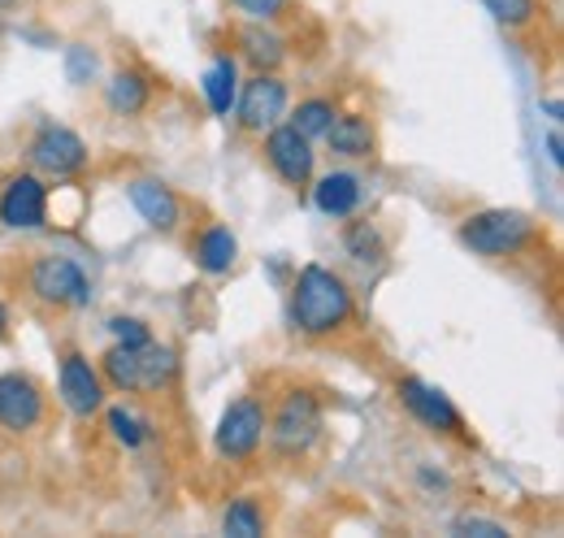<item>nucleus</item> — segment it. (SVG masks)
<instances>
[{"label": "nucleus", "mask_w": 564, "mask_h": 538, "mask_svg": "<svg viewBox=\"0 0 564 538\" xmlns=\"http://www.w3.org/2000/svg\"><path fill=\"white\" fill-rule=\"evenodd\" d=\"M0 4H13V0H0Z\"/></svg>", "instance_id": "obj_35"}, {"label": "nucleus", "mask_w": 564, "mask_h": 538, "mask_svg": "<svg viewBox=\"0 0 564 538\" xmlns=\"http://www.w3.org/2000/svg\"><path fill=\"white\" fill-rule=\"evenodd\" d=\"M308 192H313L317 213H326L335 222L352 217L356 208H360V201H365V183H360V174H352V170H330V174L313 179Z\"/></svg>", "instance_id": "obj_16"}, {"label": "nucleus", "mask_w": 564, "mask_h": 538, "mask_svg": "<svg viewBox=\"0 0 564 538\" xmlns=\"http://www.w3.org/2000/svg\"><path fill=\"white\" fill-rule=\"evenodd\" d=\"M235 49L252 69H282V62H286V40L270 22H243L235 31Z\"/></svg>", "instance_id": "obj_17"}, {"label": "nucleus", "mask_w": 564, "mask_h": 538, "mask_svg": "<svg viewBox=\"0 0 564 538\" xmlns=\"http://www.w3.org/2000/svg\"><path fill=\"white\" fill-rule=\"evenodd\" d=\"M543 143H547V161H552V165L561 170V165H564V139H561V131L552 127V131H547V139H543Z\"/></svg>", "instance_id": "obj_31"}, {"label": "nucleus", "mask_w": 564, "mask_h": 538, "mask_svg": "<svg viewBox=\"0 0 564 538\" xmlns=\"http://www.w3.org/2000/svg\"><path fill=\"white\" fill-rule=\"evenodd\" d=\"M100 378L109 391L118 396H140V347H122V343H109L105 356L96 361Z\"/></svg>", "instance_id": "obj_21"}, {"label": "nucleus", "mask_w": 564, "mask_h": 538, "mask_svg": "<svg viewBox=\"0 0 564 538\" xmlns=\"http://www.w3.org/2000/svg\"><path fill=\"white\" fill-rule=\"evenodd\" d=\"M105 105L118 118H140L152 105V78L143 69H113L105 83Z\"/></svg>", "instance_id": "obj_18"}, {"label": "nucleus", "mask_w": 564, "mask_h": 538, "mask_svg": "<svg viewBox=\"0 0 564 538\" xmlns=\"http://www.w3.org/2000/svg\"><path fill=\"white\" fill-rule=\"evenodd\" d=\"M291 326L295 335L313 338V343H330L344 338L356 326V291L344 273H335L322 261L295 269L291 278Z\"/></svg>", "instance_id": "obj_1"}, {"label": "nucleus", "mask_w": 564, "mask_h": 538, "mask_svg": "<svg viewBox=\"0 0 564 538\" xmlns=\"http://www.w3.org/2000/svg\"><path fill=\"white\" fill-rule=\"evenodd\" d=\"M395 400L425 430H434L443 439H456V443H478L474 430H469V421H465V412L452 404V396L443 387H430L425 378L404 374V378H395Z\"/></svg>", "instance_id": "obj_6"}, {"label": "nucleus", "mask_w": 564, "mask_h": 538, "mask_svg": "<svg viewBox=\"0 0 564 538\" xmlns=\"http://www.w3.org/2000/svg\"><path fill=\"white\" fill-rule=\"evenodd\" d=\"M221 535L226 538L270 535V513H265L261 495H235V499L221 508Z\"/></svg>", "instance_id": "obj_22"}, {"label": "nucleus", "mask_w": 564, "mask_h": 538, "mask_svg": "<svg viewBox=\"0 0 564 538\" xmlns=\"http://www.w3.org/2000/svg\"><path fill=\"white\" fill-rule=\"evenodd\" d=\"M44 417H48L44 387L22 369H4L0 374V430L9 439H26L44 426Z\"/></svg>", "instance_id": "obj_10"}, {"label": "nucleus", "mask_w": 564, "mask_h": 538, "mask_svg": "<svg viewBox=\"0 0 564 538\" xmlns=\"http://www.w3.org/2000/svg\"><path fill=\"white\" fill-rule=\"evenodd\" d=\"M482 9L491 13L499 26H508V31H525V26H534L539 13H543L539 0H482Z\"/></svg>", "instance_id": "obj_26"}, {"label": "nucleus", "mask_w": 564, "mask_h": 538, "mask_svg": "<svg viewBox=\"0 0 564 538\" xmlns=\"http://www.w3.org/2000/svg\"><path fill=\"white\" fill-rule=\"evenodd\" d=\"M105 412V426H109V434H113V443L118 448H127V452H140L143 443L152 439V421L148 417H140L135 408H127V404H105L100 408Z\"/></svg>", "instance_id": "obj_23"}, {"label": "nucleus", "mask_w": 564, "mask_h": 538, "mask_svg": "<svg viewBox=\"0 0 564 538\" xmlns=\"http://www.w3.org/2000/svg\"><path fill=\"white\" fill-rule=\"evenodd\" d=\"M0 226L4 230H44L48 226V183L35 170H18L0 183Z\"/></svg>", "instance_id": "obj_12"}, {"label": "nucleus", "mask_w": 564, "mask_h": 538, "mask_svg": "<svg viewBox=\"0 0 564 538\" xmlns=\"http://www.w3.org/2000/svg\"><path fill=\"white\" fill-rule=\"evenodd\" d=\"M417 477H422L425 486H438V491H443V486H447V477H443V473L425 470V465H422V470H417Z\"/></svg>", "instance_id": "obj_32"}, {"label": "nucleus", "mask_w": 564, "mask_h": 538, "mask_svg": "<svg viewBox=\"0 0 564 538\" xmlns=\"http://www.w3.org/2000/svg\"><path fill=\"white\" fill-rule=\"evenodd\" d=\"M335 114H339V105L330 100V96H304L295 109H286V118L282 122H291L300 134H308V139H322L326 127L335 122Z\"/></svg>", "instance_id": "obj_24"}, {"label": "nucleus", "mask_w": 564, "mask_h": 538, "mask_svg": "<svg viewBox=\"0 0 564 538\" xmlns=\"http://www.w3.org/2000/svg\"><path fill=\"white\" fill-rule=\"evenodd\" d=\"M452 535L460 538H508V526L503 521H491V517H478V513H465V517H456L452 521Z\"/></svg>", "instance_id": "obj_30"}, {"label": "nucleus", "mask_w": 564, "mask_h": 538, "mask_svg": "<svg viewBox=\"0 0 564 538\" xmlns=\"http://www.w3.org/2000/svg\"><path fill=\"white\" fill-rule=\"evenodd\" d=\"M265 417H270L265 396H252V391L248 396H235V400L221 408V417H217L213 452L226 465H252L265 452Z\"/></svg>", "instance_id": "obj_4"}, {"label": "nucleus", "mask_w": 564, "mask_h": 538, "mask_svg": "<svg viewBox=\"0 0 564 538\" xmlns=\"http://www.w3.org/2000/svg\"><path fill=\"white\" fill-rule=\"evenodd\" d=\"M326 152L339 157V161H369L378 152V131H373V118L365 114H335V122L326 127Z\"/></svg>", "instance_id": "obj_14"}, {"label": "nucleus", "mask_w": 564, "mask_h": 538, "mask_svg": "<svg viewBox=\"0 0 564 538\" xmlns=\"http://www.w3.org/2000/svg\"><path fill=\"white\" fill-rule=\"evenodd\" d=\"M261 152L270 161V170L279 174L291 192H308V183L317 179V152H313V139L300 134L291 122H279L261 134Z\"/></svg>", "instance_id": "obj_11"}, {"label": "nucleus", "mask_w": 564, "mask_h": 538, "mask_svg": "<svg viewBox=\"0 0 564 538\" xmlns=\"http://www.w3.org/2000/svg\"><path fill=\"white\" fill-rule=\"evenodd\" d=\"M178 383V352L170 343H143L140 347V396H161Z\"/></svg>", "instance_id": "obj_20"}, {"label": "nucleus", "mask_w": 564, "mask_h": 538, "mask_svg": "<svg viewBox=\"0 0 564 538\" xmlns=\"http://www.w3.org/2000/svg\"><path fill=\"white\" fill-rule=\"evenodd\" d=\"M230 9L243 22H270V26H279L282 18L291 13V0H230Z\"/></svg>", "instance_id": "obj_29"}, {"label": "nucleus", "mask_w": 564, "mask_h": 538, "mask_svg": "<svg viewBox=\"0 0 564 538\" xmlns=\"http://www.w3.org/2000/svg\"><path fill=\"white\" fill-rule=\"evenodd\" d=\"M200 92L209 100L213 118H230L235 92H239V57L235 53H217L209 62V69L200 74Z\"/></svg>", "instance_id": "obj_19"}, {"label": "nucleus", "mask_w": 564, "mask_h": 538, "mask_svg": "<svg viewBox=\"0 0 564 538\" xmlns=\"http://www.w3.org/2000/svg\"><path fill=\"white\" fill-rule=\"evenodd\" d=\"M57 400H62V408L70 412L74 421L100 417V408L109 404V387H105V378H100L91 356H83L74 347L62 356V365H57Z\"/></svg>", "instance_id": "obj_9"}, {"label": "nucleus", "mask_w": 564, "mask_h": 538, "mask_svg": "<svg viewBox=\"0 0 564 538\" xmlns=\"http://www.w3.org/2000/svg\"><path fill=\"white\" fill-rule=\"evenodd\" d=\"M26 161L44 179H78L91 165V152H87V139L78 131L62 127V122H44L26 143Z\"/></svg>", "instance_id": "obj_8"}, {"label": "nucleus", "mask_w": 564, "mask_h": 538, "mask_svg": "<svg viewBox=\"0 0 564 538\" xmlns=\"http://www.w3.org/2000/svg\"><path fill=\"white\" fill-rule=\"evenodd\" d=\"M105 331L113 335V343H122V347H143V343H152V326L143 322V318H131V313H118V318H109L105 322Z\"/></svg>", "instance_id": "obj_28"}, {"label": "nucleus", "mask_w": 564, "mask_h": 538, "mask_svg": "<svg viewBox=\"0 0 564 538\" xmlns=\"http://www.w3.org/2000/svg\"><path fill=\"white\" fill-rule=\"evenodd\" d=\"M192 266L209 278H221L239 266V239L230 226L221 222H205L196 235H192Z\"/></svg>", "instance_id": "obj_15"}, {"label": "nucleus", "mask_w": 564, "mask_h": 538, "mask_svg": "<svg viewBox=\"0 0 564 538\" xmlns=\"http://www.w3.org/2000/svg\"><path fill=\"white\" fill-rule=\"evenodd\" d=\"M456 239L474 257L503 261V257H521L539 239V222L521 208H478L456 226Z\"/></svg>", "instance_id": "obj_3"}, {"label": "nucleus", "mask_w": 564, "mask_h": 538, "mask_svg": "<svg viewBox=\"0 0 564 538\" xmlns=\"http://www.w3.org/2000/svg\"><path fill=\"white\" fill-rule=\"evenodd\" d=\"M543 109H547V118H552V122H561V96H547V100H543Z\"/></svg>", "instance_id": "obj_34"}, {"label": "nucleus", "mask_w": 564, "mask_h": 538, "mask_svg": "<svg viewBox=\"0 0 564 538\" xmlns=\"http://www.w3.org/2000/svg\"><path fill=\"white\" fill-rule=\"evenodd\" d=\"M291 109V87L279 69H252V78H239L235 92V122L243 134H265L279 127Z\"/></svg>", "instance_id": "obj_7"}, {"label": "nucleus", "mask_w": 564, "mask_h": 538, "mask_svg": "<svg viewBox=\"0 0 564 538\" xmlns=\"http://www.w3.org/2000/svg\"><path fill=\"white\" fill-rule=\"evenodd\" d=\"M96 74H100V53L91 44H70L66 49V78L74 87H87Z\"/></svg>", "instance_id": "obj_27"}, {"label": "nucleus", "mask_w": 564, "mask_h": 538, "mask_svg": "<svg viewBox=\"0 0 564 538\" xmlns=\"http://www.w3.org/2000/svg\"><path fill=\"white\" fill-rule=\"evenodd\" d=\"M9 335H13V322H9V309L0 300V343H9Z\"/></svg>", "instance_id": "obj_33"}, {"label": "nucleus", "mask_w": 564, "mask_h": 538, "mask_svg": "<svg viewBox=\"0 0 564 538\" xmlns=\"http://www.w3.org/2000/svg\"><path fill=\"white\" fill-rule=\"evenodd\" d=\"M344 248H348V257H352L356 266H378V261L387 257V239H382V230H378L369 217H365V222H348Z\"/></svg>", "instance_id": "obj_25"}, {"label": "nucleus", "mask_w": 564, "mask_h": 538, "mask_svg": "<svg viewBox=\"0 0 564 538\" xmlns=\"http://www.w3.org/2000/svg\"><path fill=\"white\" fill-rule=\"evenodd\" d=\"M26 291H31L35 304L57 309V313H74V309L91 304L87 269L78 266L74 257H62V252H44V257H35L26 266Z\"/></svg>", "instance_id": "obj_5"}, {"label": "nucleus", "mask_w": 564, "mask_h": 538, "mask_svg": "<svg viewBox=\"0 0 564 538\" xmlns=\"http://www.w3.org/2000/svg\"><path fill=\"white\" fill-rule=\"evenodd\" d=\"M326 434V404L313 387H286L279 400L270 404L265 417V448L274 461H308Z\"/></svg>", "instance_id": "obj_2"}, {"label": "nucleus", "mask_w": 564, "mask_h": 538, "mask_svg": "<svg viewBox=\"0 0 564 538\" xmlns=\"http://www.w3.org/2000/svg\"><path fill=\"white\" fill-rule=\"evenodd\" d=\"M127 201H131V208L143 217V226L148 230H156V235H178L187 222V204H183V196L170 187V183H161V179H152V174H140V179H131L127 183Z\"/></svg>", "instance_id": "obj_13"}]
</instances>
